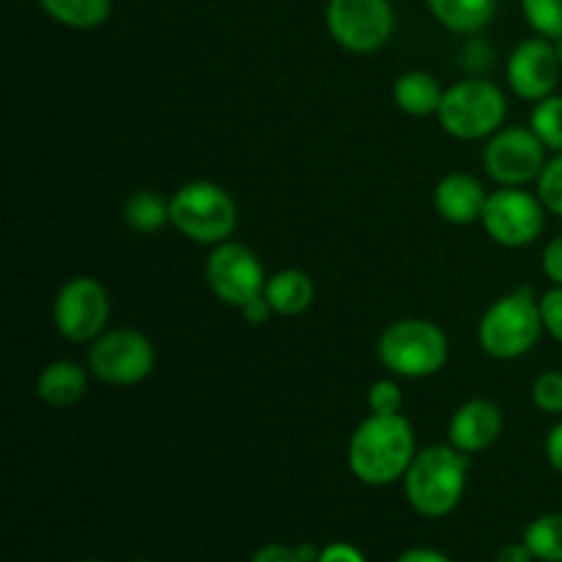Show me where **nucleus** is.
Segmentation results:
<instances>
[{
	"instance_id": "f03ea898",
	"label": "nucleus",
	"mask_w": 562,
	"mask_h": 562,
	"mask_svg": "<svg viewBox=\"0 0 562 562\" xmlns=\"http://www.w3.org/2000/svg\"><path fill=\"white\" fill-rule=\"evenodd\" d=\"M470 456L453 445H431L417 450L404 475V494L412 508L428 519L453 514L467 488Z\"/></svg>"
},
{
	"instance_id": "39448f33",
	"label": "nucleus",
	"mask_w": 562,
	"mask_h": 562,
	"mask_svg": "<svg viewBox=\"0 0 562 562\" xmlns=\"http://www.w3.org/2000/svg\"><path fill=\"white\" fill-rule=\"evenodd\" d=\"M170 223L198 245H223L239 223L236 201L214 181H190L170 198Z\"/></svg>"
},
{
	"instance_id": "f8f14e48",
	"label": "nucleus",
	"mask_w": 562,
	"mask_h": 562,
	"mask_svg": "<svg viewBox=\"0 0 562 562\" xmlns=\"http://www.w3.org/2000/svg\"><path fill=\"white\" fill-rule=\"evenodd\" d=\"M53 318L58 333L75 344H93L110 318V296L93 278H71L55 296Z\"/></svg>"
},
{
	"instance_id": "c9c22d12",
	"label": "nucleus",
	"mask_w": 562,
	"mask_h": 562,
	"mask_svg": "<svg viewBox=\"0 0 562 562\" xmlns=\"http://www.w3.org/2000/svg\"><path fill=\"white\" fill-rule=\"evenodd\" d=\"M494 562H536V558H532V552L527 549V543H508V547H503L497 552V560Z\"/></svg>"
},
{
	"instance_id": "c85d7f7f",
	"label": "nucleus",
	"mask_w": 562,
	"mask_h": 562,
	"mask_svg": "<svg viewBox=\"0 0 562 562\" xmlns=\"http://www.w3.org/2000/svg\"><path fill=\"white\" fill-rule=\"evenodd\" d=\"M461 58H464L467 69H475V71L492 69V64H494L492 47H488V44H483V42H477V38H472V42L467 44L464 53H461Z\"/></svg>"
},
{
	"instance_id": "ddd939ff",
	"label": "nucleus",
	"mask_w": 562,
	"mask_h": 562,
	"mask_svg": "<svg viewBox=\"0 0 562 562\" xmlns=\"http://www.w3.org/2000/svg\"><path fill=\"white\" fill-rule=\"evenodd\" d=\"M560 71L562 64L552 38H527L508 58V86L519 99L541 102L554 93Z\"/></svg>"
},
{
	"instance_id": "6e6552de",
	"label": "nucleus",
	"mask_w": 562,
	"mask_h": 562,
	"mask_svg": "<svg viewBox=\"0 0 562 562\" xmlns=\"http://www.w3.org/2000/svg\"><path fill=\"white\" fill-rule=\"evenodd\" d=\"M157 351L137 329H110L91 344L88 368L93 376L113 387H132L151 376Z\"/></svg>"
},
{
	"instance_id": "b1692460",
	"label": "nucleus",
	"mask_w": 562,
	"mask_h": 562,
	"mask_svg": "<svg viewBox=\"0 0 562 562\" xmlns=\"http://www.w3.org/2000/svg\"><path fill=\"white\" fill-rule=\"evenodd\" d=\"M525 20L543 38H562V0H521Z\"/></svg>"
},
{
	"instance_id": "2f4dec72",
	"label": "nucleus",
	"mask_w": 562,
	"mask_h": 562,
	"mask_svg": "<svg viewBox=\"0 0 562 562\" xmlns=\"http://www.w3.org/2000/svg\"><path fill=\"white\" fill-rule=\"evenodd\" d=\"M250 562H302L296 547H285V543H269L252 554Z\"/></svg>"
},
{
	"instance_id": "0eeeda50",
	"label": "nucleus",
	"mask_w": 562,
	"mask_h": 562,
	"mask_svg": "<svg viewBox=\"0 0 562 562\" xmlns=\"http://www.w3.org/2000/svg\"><path fill=\"white\" fill-rule=\"evenodd\" d=\"M327 31L349 53H379L393 38V3L390 0H329Z\"/></svg>"
},
{
	"instance_id": "a878e982",
	"label": "nucleus",
	"mask_w": 562,
	"mask_h": 562,
	"mask_svg": "<svg viewBox=\"0 0 562 562\" xmlns=\"http://www.w3.org/2000/svg\"><path fill=\"white\" fill-rule=\"evenodd\" d=\"M532 404L547 415H562V373L547 371L532 384Z\"/></svg>"
},
{
	"instance_id": "7ed1b4c3",
	"label": "nucleus",
	"mask_w": 562,
	"mask_h": 562,
	"mask_svg": "<svg viewBox=\"0 0 562 562\" xmlns=\"http://www.w3.org/2000/svg\"><path fill=\"white\" fill-rule=\"evenodd\" d=\"M541 333V300H536L532 289L527 285L492 302V307L483 313L481 324H477V340L494 360L525 357L527 351L536 349Z\"/></svg>"
},
{
	"instance_id": "5701e85b",
	"label": "nucleus",
	"mask_w": 562,
	"mask_h": 562,
	"mask_svg": "<svg viewBox=\"0 0 562 562\" xmlns=\"http://www.w3.org/2000/svg\"><path fill=\"white\" fill-rule=\"evenodd\" d=\"M530 130L536 132L538 140L552 151H562V97H552L536 102V110L530 115Z\"/></svg>"
},
{
	"instance_id": "f257e3e1",
	"label": "nucleus",
	"mask_w": 562,
	"mask_h": 562,
	"mask_svg": "<svg viewBox=\"0 0 562 562\" xmlns=\"http://www.w3.org/2000/svg\"><path fill=\"white\" fill-rule=\"evenodd\" d=\"M415 456V428L404 415H371L351 434L349 467L366 486L401 481Z\"/></svg>"
},
{
	"instance_id": "a211bd4d",
	"label": "nucleus",
	"mask_w": 562,
	"mask_h": 562,
	"mask_svg": "<svg viewBox=\"0 0 562 562\" xmlns=\"http://www.w3.org/2000/svg\"><path fill=\"white\" fill-rule=\"evenodd\" d=\"M439 25L461 36H475L497 14V0H426Z\"/></svg>"
},
{
	"instance_id": "aec40b11",
	"label": "nucleus",
	"mask_w": 562,
	"mask_h": 562,
	"mask_svg": "<svg viewBox=\"0 0 562 562\" xmlns=\"http://www.w3.org/2000/svg\"><path fill=\"white\" fill-rule=\"evenodd\" d=\"M38 5L58 25L75 27V31H91V27L104 25L113 11V0H38Z\"/></svg>"
},
{
	"instance_id": "72a5a7b5",
	"label": "nucleus",
	"mask_w": 562,
	"mask_h": 562,
	"mask_svg": "<svg viewBox=\"0 0 562 562\" xmlns=\"http://www.w3.org/2000/svg\"><path fill=\"white\" fill-rule=\"evenodd\" d=\"M547 459L549 464L554 467V470L562 475V423L549 431V439H547Z\"/></svg>"
},
{
	"instance_id": "6ab92c4d",
	"label": "nucleus",
	"mask_w": 562,
	"mask_h": 562,
	"mask_svg": "<svg viewBox=\"0 0 562 562\" xmlns=\"http://www.w3.org/2000/svg\"><path fill=\"white\" fill-rule=\"evenodd\" d=\"M393 99L398 104V110H404L406 115H415V119H426V115H437L442 108L445 88L439 86V80L428 71H406L395 80L393 86Z\"/></svg>"
},
{
	"instance_id": "473e14b6",
	"label": "nucleus",
	"mask_w": 562,
	"mask_h": 562,
	"mask_svg": "<svg viewBox=\"0 0 562 562\" xmlns=\"http://www.w3.org/2000/svg\"><path fill=\"white\" fill-rule=\"evenodd\" d=\"M241 311V318H245L247 324H252V327H261V324L269 322V316H274L272 305L267 302V296H256V300L247 302L245 307H239Z\"/></svg>"
},
{
	"instance_id": "bb28decb",
	"label": "nucleus",
	"mask_w": 562,
	"mask_h": 562,
	"mask_svg": "<svg viewBox=\"0 0 562 562\" xmlns=\"http://www.w3.org/2000/svg\"><path fill=\"white\" fill-rule=\"evenodd\" d=\"M401 406H404V393H401L398 382L382 379V382L371 384V390H368L371 415H401Z\"/></svg>"
},
{
	"instance_id": "cd10ccee",
	"label": "nucleus",
	"mask_w": 562,
	"mask_h": 562,
	"mask_svg": "<svg viewBox=\"0 0 562 562\" xmlns=\"http://www.w3.org/2000/svg\"><path fill=\"white\" fill-rule=\"evenodd\" d=\"M541 318L543 329L562 344V285H554L552 291L541 296Z\"/></svg>"
},
{
	"instance_id": "20e7f679",
	"label": "nucleus",
	"mask_w": 562,
	"mask_h": 562,
	"mask_svg": "<svg viewBox=\"0 0 562 562\" xmlns=\"http://www.w3.org/2000/svg\"><path fill=\"white\" fill-rule=\"evenodd\" d=\"M376 355L395 376L426 379L442 371L448 362V338L428 318H401L384 329Z\"/></svg>"
},
{
	"instance_id": "4468645a",
	"label": "nucleus",
	"mask_w": 562,
	"mask_h": 562,
	"mask_svg": "<svg viewBox=\"0 0 562 562\" xmlns=\"http://www.w3.org/2000/svg\"><path fill=\"white\" fill-rule=\"evenodd\" d=\"M503 409L488 398H472L453 412L448 426V439L461 453H481L492 448L503 434Z\"/></svg>"
},
{
	"instance_id": "c756f323",
	"label": "nucleus",
	"mask_w": 562,
	"mask_h": 562,
	"mask_svg": "<svg viewBox=\"0 0 562 562\" xmlns=\"http://www.w3.org/2000/svg\"><path fill=\"white\" fill-rule=\"evenodd\" d=\"M543 274L552 280L554 285H562V234L554 236L543 250Z\"/></svg>"
},
{
	"instance_id": "1a4fd4ad",
	"label": "nucleus",
	"mask_w": 562,
	"mask_h": 562,
	"mask_svg": "<svg viewBox=\"0 0 562 562\" xmlns=\"http://www.w3.org/2000/svg\"><path fill=\"white\" fill-rule=\"evenodd\" d=\"M547 146L527 126L494 132L483 148V168L499 187H525L547 168Z\"/></svg>"
},
{
	"instance_id": "e433bc0d",
	"label": "nucleus",
	"mask_w": 562,
	"mask_h": 562,
	"mask_svg": "<svg viewBox=\"0 0 562 562\" xmlns=\"http://www.w3.org/2000/svg\"><path fill=\"white\" fill-rule=\"evenodd\" d=\"M554 49H558V58H560V64H562V38H558V42H554Z\"/></svg>"
},
{
	"instance_id": "9d476101",
	"label": "nucleus",
	"mask_w": 562,
	"mask_h": 562,
	"mask_svg": "<svg viewBox=\"0 0 562 562\" xmlns=\"http://www.w3.org/2000/svg\"><path fill=\"white\" fill-rule=\"evenodd\" d=\"M543 212L547 206L538 195H530L521 187H499L497 192H488L481 223L497 245L527 247L541 236Z\"/></svg>"
},
{
	"instance_id": "393cba45",
	"label": "nucleus",
	"mask_w": 562,
	"mask_h": 562,
	"mask_svg": "<svg viewBox=\"0 0 562 562\" xmlns=\"http://www.w3.org/2000/svg\"><path fill=\"white\" fill-rule=\"evenodd\" d=\"M538 198L547 206V212L562 217V151L547 162V168L538 176Z\"/></svg>"
},
{
	"instance_id": "4be33fe9",
	"label": "nucleus",
	"mask_w": 562,
	"mask_h": 562,
	"mask_svg": "<svg viewBox=\"0 0 562 562\" xmlns=\"http://www.w3.org/2000/svg\"><path fill=\"white\" fill-rule=\"evenodd\" d=\"M527 549L541 562H562V514H543L525 530Z\"/></svg>"
},
{
	"instance_id": "dca6fc26",
	"label": "nucleus",
	"mask_w": 562,
	"mask_h": 562,
	"mask_svg": "<svg viewBox=\"0 0 562 562\" xmlns=\"http://www.w3.org/2000/svg\"><path fill=\"white\" fill-rule=\"evenodd\" d=\"M88 390V373L71 360H55L38 373L36 393L53 409H66L75 406L77 401L86 395Z\"/></svg>"
},
{
	"instance_id": "9b49d317",
	"label": "nucleus",
	"mask_w": 562,
	"mask_h": 562,
	"mask_svg": "<svg viewBox=\"0 0 562 562\" xmlns=\"http://www.w3.org/2000/svg\"><path fill=\"white\" fill-rule=\"evenodd\" d=\"M267 272L250 247L239 241L214 245L206 261V283L220 302L231 307H245L267 289Z\"/></svg>"
},
{
	"instance_id": "2eb2a0df",
	"label": "nucleus",
	"mask_w": 562,
	"mask_h": 562,
	"mask_svg": "<svg viewBox=\"0 0 562 562\" xmlns=\"http://www.w3.org/2000/svg\"><path fill=\"white\" fill-rule=\"evenodd\" d=\"M488 192L481 179L470 173H448L434 190V209L453 225H470L483 217Z\"/></svg>"
},
{
	"instance_id": "7c9ffc66",
	"label": "nucleus",
	"mask_w": 562,
	"mask_h": 562,
	"mask_svg": "<svg viewBox=\"0 0 562 562\" xmlns=\"http://www.w3.org/2000/svg\"><path fill=\"white\" fill-rule=\"evenodd\" d=\"M318 562H368L366 554L351 543H329L318 554Z\"/></svg>"
},
{
	"instance_id": "412c9836",
	"label": "nucleus",
	"mask_w": 562,
	"mask_h": 562,
	"mask_svg": "<svg viewBox=\"0 0 562 562\" xmlns=\"http://www.w3.org/2000/svg\"><path fill=\"white\" fill-rule=\"evenodd\" d=\"M124 220L137 234H157L170 223V201L154 190H137L126 198Z\"/></svg>"
},
{
	"instance_id": "423d86ee",
	"label": "nucleus",
	"mask_w": 562,
	"mask_h": 562,
	"mask_svg": "<svg viewBox=\"0 0 562 562\" xmlns=\"http://www.w3.org/2000/svg\"><path fill=\"white\" fill-rule=\"evenodd\" d=\"M505 113V93L483 77H470L445 91L437 115L448 135L459 140H483L503 130Z\"/></svg>"
},
{
	"instance_id": "58836bf2",
	"label": "nucleus",
	"mask_w": 562,
	"mask_h": 562,
	"mask_svg": "<svg viewBox=\"0 0 562 562\" xmlns=\"http://www.w3.org/2000/svg\"><path fill=\"white\" fill-rule=\"evenodd\" d=\"M132 562H148V560H132Z\"/></svg>"
},
{
	"instance_id": "f3484780",
	"label": "nucleus",
	"mask_w": 562,
	"mask_h": 562,
	"mask_svg": "<svg viewBox=\"0 0 562 562\" xmlns=\"http://www.w3.org/2000/svg\"><path fill=\"white\" fill-rule=\"evenodd\" d=\"M263 296L272 305L274 316H302L316 300L311 274L302 269H280L267 280Z\"/></svg>"
},
{
	"instance_id": "f704fd0d",
	"label": "nucleus",
	"mask_w": 562,
	"mask_h": 562,
	"mask_svg": "<svg viewBox=\"0 0 562 562\" xmlns=\"http://www.w3.org/2000/svg\"><path fill=\"white\" fill-rule=\"evenodd\" d=\"M395 562H453L448 554L437 552V549H426V547H417V549H406Z\"/></svg>"
},
{
	"instance_id": "4c0bfd02",
	"label": "nucleus",
	"mask_w": 562,
	"mask_h": 562,
	"mask_svg": "<svg viewBox=\"0 0 562 562\" xmlns=\"http://www.w3.org/2000/svg\"><path fill=\"white\" fill-rule=\"evenodd\" d=\"M80 562H104V560H80Z\"/></svg>"
}]
</instances>
